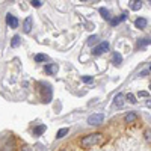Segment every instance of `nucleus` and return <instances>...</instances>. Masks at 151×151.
I'll return each mask as SVG.
<instances>
[{
  "label": "nucleus",
  "mask_w": 151,
  "mask_h": 151,
  "mask_svg": "<svg viewBox=\"0 0 151 151\" xmlns=\"http://www.w3.org/2000/svg\"><path fill=\"white\" fill-rule=\"evenodd\" d=\"M103 141H104L103 133H91V134H86L82 137L80 145H82V148H91L94 145H100Z\"/></svg>",
  "instance_id": "nucleus-1"
},
{
  "label": "nucleus",
  "mask_w": 151,
  "mask_h": 151,
  "mask_svg": "<svg viewBox=\"0 0 151 151\" xmlns=\"http://www.w3.org/2000/svg\"><path fill=\"white\" fill-rule=\"evenodd\" d=\"M103 119H104L103 113H94V115H91L89 118H88V124L89 125H100L103 122Z\"/></svg>",
  "instance_id": "nucleus-2"
},
{
  "label": "nucleus",
  "mask_w": 151,
  "mask_h": 151,
  "mask_svg": "<svg viewBox=\"0 0 151 151\" xmlns=\"http://www.w3.org/2000/svg\"><path fill=\"white\" fill-rule=\"evenodd\" d=\"M41 94H42V101H45V103L52 101V88H50V85H44L42 86Z\"/></svg>",
  "instance_id": "nucleus-3"
},
{
  "label": "nucleus",
  "mask_w": 151,
  "mask_h": 151,
  "mask_svg": "<svg viewBox=\"0 0 151 151\" xmlns=\"http://www.w3.org/2000/svg\"><path fill=\"white\" fill-rule=\"evenodd\" d=\"M109 50V42H101V44H98L97 47H94V50H92V53L95 55V56H100V55H103L104 52H107Z\"/></svg>",
  "instance_id": "nucleus-4"
},
{
  "label": "nucleus",
  "mask_w": 151,
  "mask_h": 151,
  "mask_svg": "<svg viewBox=\"0 0 151 151\" xmlns=\"http://www.w3.org/2000/svg\"><path fill=\"white\" fill-rule=\"evenodd\" d=\"M6 23L9 24V27H12V29L18 27V20H17L14 15H11V14H8V15H6Z\"/></svg>",
  "instance_id": "nucleus-5"
},
{
  "label": "nucleus",
  "mask_w": 151,
  "mask_h": 151,
  "mask_svg": "<svg viewBox=\"0 0 151 151\" xmlns=\"http://www.w3.org/2000/svg\"><path fill=\"white\" fill-rule=\"evenodd\" d=\"M32 24H33L32 17H27L26 20H24V23H23V30L26 32V33H29V32L32 30Z\"/></svg>",
  "instance_id": "nucleus-6"
},
{
  "label": "nucleus",
  "mask_w": 151,
  "mask_h": 151,
  "mask_svg": "<svg viewBox=\"0 0 151 151\" xmlns=\"http://www.w3.org/2000/svg\"><path fill=\"white\" fill-rule=\"evenodd\" d=\"M136 119H137V115H136L134 112H129V113H125V116H124L125 124H133Z\"/></svg>",
  "instance_id": "nucleus-7"
},
{
  "label": "nucleus",
  "mask_w": 151,
  "mask_h": 151,
  "mask_svg": "<svg viewBox=\"0 0 151 151\" xmlns=\"http://www.w3.org/2000/svg\"><path fill=\"white\" fill-rule=\"evenodd\" d=\"M45 73H48V74H56L58 73V64H48V65H45Z\"/></svg>",
  "instance_id": "nucleus-8"
},
{
  "label": "nucleus",
  "mask_w": 151,
  "mask_h": 151,
  "mask_svg": "<svg viewBox=\"0 0 151 151\" xmlns=\"http://www.w3.org/2000/svg\"><path fill=\"white\" fill-rule=\"evenodd\" d=\"M134 26H136L137 29H145V27H147V20H145V18H136Z\"/></svg>",
  "instance_id": "nucleus-9"
},
{
  "label": "nucleus",
  "mask_w": 151,
  "mask_h": 151,
  "mask_svg": "<svg viewBox=\"0 0 151 151\" xmlns=\"http://www.w3.org/2000/svg\"><path fill=\"white\" fill-rule=\"evenodd\" d=\"M44 132H45V124L36 125V127L33 129V134H35V136H41V134H42Z\"/></svg>",
  "instance_id": "nucleus-10"
},
{
  "label": "nucleus",
  "mask_w": 151,
  "mask_h": 151,
  "mask_svg": "<svg viewBox=\"0 0 151 151\" xmlns=\"http://www.w3.org/2000/svg\"><path fill=\"white\" fill-rule=\"evenodd\" d=\"M115 106H118V107H122V104H124V95L122 94H118L116 97H115Z\"/></svg>",
  "instance_id": "nucleus-11"
},
{
  "label": "nucleus",
  "mask_w": 151,
  "mask_h": 151,
  "mask_svg": "<svg viewBox=\"0 0 151 151\" xmlns=\"http://www.w3.org/2000/svg\"><path fill=\"white\" fill-rule=\"evenodd\" d=\"M141 6H142V2H141V0H134V2H132V5H130V8H132L133 11H137Z\"/></svg>",
  "instance_id": "nucleus-12"
},
{
  "label": "nucleus",
  "mask_w": 151,
  "mask_h": 151,
  "mask_svg": "<svg viewBox=\"0 0 151 151\" xmlns=\"http://www.w3.org/2000/svg\"><path fill=\"white\" fill-rule=\"evenodd\" d=\"M148 44H151L150 38H145V40H139V41H137V47H145V45H148Z\"/></svg>",
  "instance_id": "nucleus-13"
},
{
  "label": "nucleus",
  "mask_w": 151,
  "mask_h": 151,
  "mask_svg": "<svg viewBox=\"0 0 151 151\" xmlns=\"http://www.w3.org/2000/svg\"><path fill=\"white\" fill-rule=\"evenodd\" d=\"M100 14L103 15V18H106V20H109V21H110V15H109V11H107V9L100 8Z\"/></svg>",
  "instance_id": "nucleus-14"
},
{
  "label": "nucleus",
  "mask_w": 151,
  "mask_h": 151,
  "mask_svg": "<svg viewBox=\"0 0 151 151\" xmlns=\"http://www.w3.org/2000/svg\"><path fill=\"white\" fill-rule=\"evenodd\" d=\"M67 133H68V129H60V130H58V133H56V137H58V139H60V137H64Z\"/></svg>",
  "instance_id": "nucleus-15"
},
{
  "label": "nucleus",
  "mask_w": 151,
  "mask_h": 151,
  "mask_svg": "<svg viewBox=\"0 0 151 151\" xmlns=\"http://www.w3.org/2000/svg\"><path fill=\"white\" fill-rule=\"evenodd\" d=\"M113 62H115L116 65L121 64V62H122V56H121L119 53H115V55H113Z\"/></svg>",
  "instance_id": "nucleus-16"
},
{
  "label": "nucleus",
  "mask_w": 151,
  "mask_h": 151,
  "mask_svg": "<svg viewBox=\"0 0 151 151\" xmlns=\"http://www.w3.org/2000/svg\"><path fill=\"white\" fill-rule=\"evenodd\" d=\"M144 136H145V141L151 144V129H147V130L144 132Z\"/></svg>",
  "instance_id": "nucleus-17"
},
{
  "label": "nucleus",
  "mask_w": 151,
  "mask_h": 151,
  "mask_svg": "<svg viewBox=\"0 0 151 151\" xmlns=\"http://www.w3.org/2000/svg\"><path fill=\"white\" fill-rule=\"evenodd\" d=\"M122 20H125V15H121V18H113V20H110V24H112V26H116V24H118L119 21H122Z\"/></svg>",
  "instance_id": "nucleus-18"
},
{
  "label": "nucleus",
  "mask_w": 151,
  "mask_h": 151,
  "mask_svg": "<svg viewBox=\"0 0 151 151\" xmlns=\"http://www.w3.org/2000/svg\"><path fill=\"white\" fill-rule=\"evenodd\" d=\"M20 44V36L18 35H15L14 38H12V47H17Z\"/></svg>",
  "instance_id": "nucleus-19"
},
{
  "label": "nucleus",
  "mask_w": 151,
  "mask_h": 151,
  "mask_svg": "<svg viewBox=\"0 0 151 151\" xmlns=\"http://www.w3.org/2000/svg\"><path fill=\"white\" fill-rule=\"evenodd\" d=\"M45 59H47L45 55H36V56H35V60H36V62H45Z\"/></svg>",
  "instance_id": "nucleus-20"
},
{
  "label": "nucleus",
  "mask_w": 151,
  "mask_h": 151,
  "mask_svg": "<svg viewBox=\"0 0 151 151\" xmlns=\"http://www.w3.org/2000/svg\"><path fill=\"white\" fill-rule=\"evenodd\" d=\"M125 98H127L130 103H136V101H137V100H136V97H134L133 94H127V95H125Z\"/></svg>",
  "instance_id": "nucleus-21"
},
{
  "label": "nucleus",
  "mask_w": 151,
  "mask_h": 151,
  "mask_svg": "<svg viewBox=\"0 0 151 151\" xmlns=\"http://www.w3.org/2000/svg\"><path fill=\"white\" fill-rule=\"evenodd\" d=\"M97 40H98V38H97V35H92V36H89V40H88V44H89V45H92L94 42H97Z\"/></svg>",
  "instance_id": "nucleus-22"
},
{
  "label": "nucleus",
  "mask_w": 151,
  "mask_h": 151,
  "mask_svg": "<svg viewBox=\"0 0 151 151\" xmlns=\"http://www.w3.org/2000/svg\"><path fill=\"white\" fill-rule=\"evenodd\" d=\"M32 6H35V8H40L41 5H42V2H41V0H32Z\"/></svg>",
  "instance_id": "nucleus-23"
},
{
  "label": "nucleus",
  "mask_w": 151,
  "mask_h": 151,
  "mask_svg": "<svg viewBox=\"0 0 151 151\" xmlns=\"http://www.w3.org/2000/svg\"><path fill=\"white\" fill-rule=\"evenodd\" d=\"M85 83H89V82H92V77H89V76H85V77L82 79Z\"/></svg>",
  "instance_id": "nucleus-24"
},
{
  "label": "nucleus",
  "mask_w": 151,
  "mask_h": 151,
  "mask_svg": "<svg viewBox=\"0 0 151 151\" xmlns=\"http://www.w3.org/2000/svg\"><path fill=\"white\" fill-rule=\"evenodd\" d=\"M137 95H139V97H148V92H147V91H141Z\"/></svg>",
  "instance_id": "nucleus-25"
},
{
  "label": "nucleus",
  "mask_w": 151,
  "mask_h": 151,
  "mask_svg": "<svg viewBox=\"0 0 151 151\" xmlns=\"http://www.w3.org/2000/svg\"><path fill=\"white\" fill-rule=\"evenodd\" d=\"M21 151H29V148H27V147H23V148H21Z\"/></svg>",
  "instance_id": "nucleus-26"
},
{
  "label": "nucleus",
  "mask_w": 151,
  "mask_h": 151,
  "mask_svg": "<svg viewBox=\"0 0 151 151\" xmlns=\"http://www.w3.org/2000/svg\"><path fill=\"white\" fill-rule=\"evenodd\" d=\"M150 91H151V83H150Z\"/></svg>",
  "instance_id": "nucleus-27"
},
{
  "label": "nucleus",
  "mask_w": 151,
  "mask_h": 151,
  "mask_svg": "<svg viewBox=\"0 0 151 151\" xmlns=\"http://www.w3.org/2000/svg\"><path fill=\"white\" fill-rule=\"evenodd\" d=\"M150 71H151V67H150Z\"/></svg>",
  "instance_id": "nucleus-28"
}]
</instances>
